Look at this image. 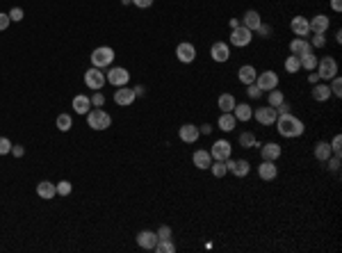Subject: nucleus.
Returning a JSON list of instances; mask_svg holds the SVG:
<instances>
[{"label":"nucleus","instance_id":"f257e3e1","mask_svg":"<svg viewBox=\"0 0 342 253\" xmlns=\"http://www.w3.org/2000/svg\"><path fill=\"white\" fill-rule=\"evenodd\" d=\"M276 130L281 137H288V139H294V137H301L304 135V121L301 119H297L292 112L290 114H283V117L276 119Z\"/></svg>","mask_w":342,"mask_h":253},{"label":"nucleus","instance_id":"f03ea898","mask_svg":"<svg viewBox=\"0 0 342 253\" xmlns=\"http://www.w3.org/2000/svg\"><path fill=\"white\" fill-rule=\"evenodd\" d=\"M87 126L91 130H107L112 126V117L105 110H89L87 112Z\"/></svg>","mask_w":342,"mask_h":253},{"label":"nucleus","instance_id":"7ed1b4c3","mask_svg":"<svg viewBox=\"0 0 342 253\" xmlns=\"http://www.w3.org/2000/svg\"><path fill=\"white\" fill-rule=\"evenodd\" d=\"M114 62V50L110 46H98V48L91 50V66L96 69H105Z\"/></svg>","mask_w":342,"mask_h":253},{"label":"nucleus","instance_id":"20e7f679","mask_svg":"<svg viewBox=\"0 0 342 253\" xmlns=\"http://www.w3.org/2000/svg\"><path fill=\"white\" fill-rule=\"evenodd\" d=\"M253 39V32L251 30H246L244 25H237L235 30H230V46H235V48H246Z\"/></svg>","mask_w":342,"mask_h":253},{"label":"nucleus","instance_id":"39448f33","mask_svg":"<svg viewBox=\"0 0 342 253\" xmlns=\"http://www.w3.org/2000/svg\"><path fill=\"white\" fill-rule=\"evenodd\" d=\"M105 73H103L101 69H96V66H91V69L85 71V85L89 87V89H94V92H98V89H103L105 87Z\"/></svg>","mask_w":342,"mask_h":253},{"label":"nucleus","instance_id":"423d86ee","mask_svg":"<svg viewBox=\"0 0 342 253\" xmlns=\"http://www.w3.org/2000/svg\"><path fill=\"white\" fill-rule=\"evenodd\" d=\"M226 169H228V173H233L235 178H246L249 171H251V164H249L244 157H237V160L228 157V160H226Z\"/></svg>","mask_w":342,"mask_h":253},{"label":"nucleus","instance_id":"0eeeda50","mask_svg":"<svg viewBox=\"0 0 342 253\" xmlns=\"http://www.w3.org/2000/svg\"><path fill=\"white\" fill-rule=\"evenodd\" d=\"M317 73H320L322 80H331V78L338 76V62L333 57H324L317 62Z\"/></svg>","mask_w":342,"mask_h":253},{"label":"nucleus","instance_id":"6e6552de","mask_svg":"<svg viewBox=\"0 0 342 253\" xmlns=\"http://www.w3.org/2000/svg\"><path fill=\"white\" fill-rule=\"evenodd\" d=\"M105 80L112 87H123V85H128L130 73H128V69H123V66H112L110 73H105Z\"/></svg>","mask_w":342,"mask_h":253},{"label":"nucleus","instance_id":"1a4fd4ad","mask_svg":"<svg viewBox=\"0 0 342 253\" xmlns=\"http://www.w3.org/2000/svg\"><path fill=\"white\" fill-rule=\"evenodd\" d=\"M256 85L260 87L262 92H272V89H276V87H278V76H276V71H262V73H258Z\"/></svg>","mask_w":342,"mask_h":253},{"label":"nucleus","instance_id":"9d476101","mask_svg":"<svg viewBox=\"0 0 342 253\" xmlns=\"http://www.w3.org/2000/svg\"><path fill=\"white\" fill-rule=\"evenodd\" d=\"M176 59L182 62V64H192L194 59H196V48H194L189 41H182L176 46Z\"/></svg>","mask_w":342,"mask_h":253},{"label":"nucleus","instance_id":"9b49d317","mask_svg":"<svg viewBox=\"0 0 342 253\" xmlns=\"http://www.w3.org/2000/svg\"><path fill=\"white\" fill-rule=\"evenodd\" d=\"M308 27L313 34H326L329 27H331V18L326 16V14H317V16L308 18Z\"/></svg>","mask_w":342,"mask_h":253},{"label":"nucleus","instance_id":"f8f14e48","mask_svg":"<svg viewBox=\"0 0 342 253\" xmlns=\"http://www.w3.org/2000/svg\"><path fill=\"white\" fill-rule=\"evenodd\" d=\"M210 57H212L214 62H219V64L228 62L230 59V46L226 41H214L212 46H210Z\"/></svg>","mask_w":342,"mask_h":253},{"label":"nucleus","instance_id":"ddd939ff","mask_svg":"<svg viewBox=\"0 0 342 253\" xmlns=\"http://www.w3.org/2000/svg\"><path fill=\"white\" fill-rule=\"evenodd\" d=\"M230 153H233V146H230L228 139H217L212 144V148H210V155H212V160H228Z\"/></svg>","mask_w":342,"mask_h":253},{"label":"nucleus","instance_id":"4468645a","mask_svg":"<svg viewBox=\"0 0 342 253\" xmlns=\"http://www.w3.org/2000/svg\"><path fill=\"white\" fill-rule=\"evenodd\" d=\"M137 101V96H135V92L130 89V87H117V92H114V103L117 105H121V108H128V105H133V103Z\"/></svg>","mask_w":342,"mask_h":253},{"label":"nucleus","instance_id":"2eb2a0df","mask_svg":"<svg viewBox=\"0 0 342 253\" xmlns=\"http://www.w3.org/2000/svg\"><path fill=\"white\" fill-rule=\"evenodd\" d=\"M253 117H256V121L260 126H274L276 124V119H278V114H276V110L274 108L265 105V108H258L256 112H253Z\"/></svg>","mask_w":342,"mask_h":253},{"label":"nucleus","instance_id":"dca6fc26","mask_svg":"<svg viewBox=\"0 0 342 253\" xmlns=\"http://www.w3.org/2000/svg\"><path fill=\"white\" fill-rule=\"evenodd\" d=\"M260 155H262V160L276 162L278 157L283 155V148H281V144H276V141H267V144H260Z\"/></svg>","mask_w":342,"mask_h":253},{"label":"nucleus","instance_id":"f3484780","mask_svg":"<svg viewBox=\"0 0 342 253\" xmlns=\"http://www.w3.org/2000/svg\"><path fill=\"white\" fill-rule=\"evenodd\" d=\"M178 137H180L185 144H194V141H198V137H201V130L194 124H182L180 128H178Z\"/></svg>","mask_w":342,"mask_h":253},{"label":"nucleus","instance_id":"a211bd4d","mask_svg":"<svg viewBox=\"0 0 342 253\" xmlns=\"http://www.w3.org/2000/svg\"><path fill=\"white\" fill-rule=\"evenodd\" d=\"M258 176H260L262 180H274V178L278 176V167H276V162L262 160L260 164H258Z\"/></svg>","mask_w":342,"mask_h":253},{"label":"nucleus","instance_id":"6ab92c4d","mask_svg":"<svg viewBox=\"0 0 342 253\" xmlns=\"http://www.w3.org/2000/svg\"><path fill=\"white\" fill-rule=\"evenodd\" d=\"M137 244L142 249H146V251H153L155 244H158V233H153V231H142V233H137Z\"/></svg>","mask_w":342,"mask_h":253},{"label":"nucleus","instance_id":"aec40b11","mask_svg":"<svg viewBox=\"0 0 342 253\" xmlns=\"http://www.w3.org/2000/svg\"><path fill=\"white\" fill-rule=\"evenodd\" d=\"M256 78H258L256 66L244 64V66H240V69H237V80H240L242 85H253V82H256Z\"/></svg>","mask_w":342,"mask_h":253},{"label":"nucleus","instance_id":"412c9836","mask_svg":"<svg viewBox=\"0 0 342 253\" xmlns=\"http://www.w3.org/2000/svg\"><path fill=\"white\" fill-rule=\"evenodd\" d=\"M308 50H313V46H310V41L306 37H297L290 41V55H297V57H301L304 53H308Z\"/></svg>","mask_w":342,"mask_h":253},{"label":"nucleus","instance_id":"4be33fe9","mask_svg":"<svg viewBox=\"0 0 342 253\" xmlns=\"http://www.w3.org/2000/svg\"><path fill=\"white\" fill-rule=\"evenodd\" d=\"M192 162L196 169H210V164H212V155H210V151H203V148H198V151H194L192 155Z\"/></svg>","mask_w":342,"mask_h":253},{"label":"nucleus","instance_id":"5701e85b","mask_svg":"<svg viewBox=\"0 0 342 253\" xmlns=\"http://www.w3.org/2000/svg\"><path fill=\"white\" fill-rule=\"evenodd\" d=\"M73 112L75 114H82V117H87V112L91 110V98L85 96V94H78V96H73Z\"/></svg>","mask_w":342,"mask_h":253},{"label":"nucleus","instance_id":"b1692460","mask_svg":"<svg viewBox=\"0 0 342 253\" xmlns=\"http://www.w3.org/2000/svg\"><path fill=\"white\" fill-rule=\"evenodd\" d=\"M290 27H292V32L297 37H308L310 34V27H308V18L306 16H294L290 21Z\"/></svg>","mask_w":342,"mask_h":253},{"label":"nucleus","instance_id":"393cba45","mask_svg":"<svg viewBox=\"0 0 342 253\" xmlns=\"http://www.w3.org/2000/svg\"><path fill=\"white\" fill-rule=\"evenodd\" d=\"M237 126V119L233 117V112H221L219 119H217V128L224 130V132H233Z\"/></svg>","mask_w":342,"mask_h":253},{"label":"nucleus","instance_id":"a878e982","mask_svg":"<svg viewBox=\"0 0 342 253\" xmlns=\"http://www.w3.org/2000/svg\"><path fill=\"white\" fill-rule=\"evenodd\" d=\"M233 117H235L237 121H242V124H246V121L253 119V108L249 103H237L235 110H233Z\"/></svg>","mask_w":342,"mask_h":253},{"label":"nucleus","instance_id":"bb28decb","mask_svg":"<svg viewBox=\"0 0 342 253\" xmlns=\"http://www.w3.org/2000/svg\"><path fill=\"white\" fill-rule=\"evenodd\" d=\"M260 23H262V18L256 9H249L244 16H242V25H244L246 30H251V32H256L258 27H260Z\"/></svg>","mask_w":342,"mask_h":253},{"label":"nucleus","instance_id":"cd10ccee","mask_svg":"<svg viewBox=\"0 0 342 253\" xmlns=\"http://www.w3.org/2000/svg\"><path fill=\"white\" fill-rule=\"evenodd\" d=\"M55 194H57V189H55V183H50V180H41V183L37 185V196L43 201H50L55 199Z\"/></svg>","mask_w":342,"mask_h":253},{"label":"nucleus","instance_id":"c85d7f7f","mask_svg":"<svg viewBox=\"0 0 342 253\" xmlns=\"http://www.w3.org/2000/svg\"><path fill=\"white\" fill-rule=\"evenodd\" d=\"M310 96L315 98L317 103H324L331 98V89H329V85H322V82H317V85H313V92H310Z\"/></svg>","mask_w":342,"mask_h":253},{"label":"nucleus","instance_id":"c756f323","mask_svg":"<svg viewBox=\"0 0 342 253\" xmlns=\"http://www.w3.org/2000/svg\"><path fill=\"white\" fill-rule=\"evenodd\" d=\"M313 153H315V157L320 162H326L329 157L333 155V151H331V144L329 141H317L315 144V148H313Z\"/></svg>","mask_w":342,"mask_h":253},{"label":"nucleus","instance_id":"7c9ffc66","mask_svg":"<svg viewBox=\"0 0 342 253\" xmlns=\"http://www.w3.org/2000/svg\"><path fill=\"white\" fill-rule=\"evenodd\" d=\"M235 105H237V101L233 94H221V96L217 98V108H219L221 112H233Z\"/></svg>","mask_w":342,"mask_h":253},{"label":"nucleus","instance_id":"2f4dec72","mask_svg":"<svg viewBox=\"0 0 342 253\" xmlns=\"http://www.w3.org/2000/svg\"><path fill=\"white\" fill-rule=\"evenodd\" d=\"M299 62H301V69H306V71H315L317 69V62H320V59H317V55L313 53V50H308V53H304L299 57Z\"/></svg>","mask_w":342,"mask_h":253},{"label":"nucleus","instance_id":"473e14b6","mask_svg":"<svg viewBox=\"0 0 342 253\" xmlns=\"http://www.w3.org/2000/svg\"><path fill=\"white\" fill-rule=\"evenodd\" d=\"M240 146L242 148H260V141H258V137L253 135V132H249V130H246V132H242L240 135Z\"/></svg>","mask_w":342,"mask_h":253},{"label":"nucleus","instance_id":"72a5a7b5","mask_svg":"<svg viewBox=\"0 0 342 253\" xmlns=\"http://www.w3.org/2000/svg\"><path fill=\"white\" fill-rule=\"evenodd\" d=\"M55 126H57V130L66 132V130L73 128V119H71V114H57V119H55Z\"/></svg>","mask_w":342,"mask_h":253},{"label":"nucleus","instance_id":"f704fd0d","mask_svg":"<svg viewBox=\"0 0 342 253\" xmlns=\"http://www.w3.org/2000/svg\"><path fill=\"white\" fill-rule=\"evenodd\" d=\"M210 171H212L214 178H224L226 173H228V169H226V160H212V164H210Z\"/></svg>","mask_w":342,"mask_h":253},{"label":"nucleus","instance_id":"c9c22d12","mask_svg":"<svg viewBox=\"0 0 342 253\" xmlns=\"http://www.w3.org/2000/svg\"><path fill=\"white\" fill-rule=\"evenodd\" d=\"M153 251H158V253H173V251H176V244L171 242V240H158V244H155Z\"/></svg>","mask_w":342,"mask_h":253},{"label":"nucleus","instance_id":"e433bc0d","mask_svg":"<svg viewBox=\"0 0 342 253\" xmlns=\"http://www.w3.org/2000/svg\"><path fill=\"white\" fill-rule=\"evenodd\" d=\"M267 101H269V108H278V105L285 101V96H283V92H278V87H276V89H272V92H269Z\"/></svg>","mask_w":342,"mask_h":253},{"label":"nucleus","instance_id":"4c0bfd02","mask_svg":"<svg viewBox=\"0 0 342 253\" xmlns=\"http://www.w3.org/2000/svg\"><path fill=\"white\" fill-rule=\"evenodd\" d=\"M285 71H288V73H297V71L301 69V62H299V57H297V55H290L288 59H285Z\"/></svg>","mask_w":342,"mask_h":253},{"label":"nucleus","instance_id":"58836bf2","mask_svg":"<svg viewBox=\"0 0 342 253\" xmlns=\"http://www.w3.org/2000/svg\"><path fill=\"white\" fill-rule=\"evenodd\" d=\"M55 189H57V196H69L71 189H73V185H71L69 180H59V183L55 185Z\"/></svg>","mask_w":342,"mask_h":253},{"label":"nucleus","instance_id":"ea45409f","mask_svg":"<svg viewBox=\"0 0 342 253\" xmlns=\"http://www.w3.org/2000/svg\"><path fill=\"white\" fill-rule=\"evenodd\" d=\"M331 96H336V98H340L342 96V80H340V76H336V78H331Z\"/></svg>","mask_w":342,"mask_h":253},{"label":"nucleus","instance_id":"a19ab883","mask_svg":"<svg viewBox=\"0 0 342 253\" xmlns=\"http://www.w3.org/2000/svg\"><path fill=\"white\" fill-rule=\"evenodd\" d=\"M246 96L251 98V101H258V98L262 96V89L256 85V82H253V85H246Z\"/></svg>","mask_w":342,"mask_h":253},{"label":"nucleus","instance_id":"79ce46f5","mask_svg":"<svg viewBox=\"0 0 342 253\" xmlns=\"http://www.w3.org/2000/svg\"><path fill=\"white\" fill-rule=\"evenodd\" d=\"M310 46H313V48H324L326 37L324 34H313V37H310Z\"/></svg>","mask_w":342,"mask_h":253},{"label":"nucleus","instance_id":"37998d69","mask_svg":"<svg viewBox=\"0 0 342 253\" xmlns=\"http://www.w3.org/2000/svg\"><path fill=\"white\" fill-rule=\"evenodd\" d=\"M331 151H333V155H340L342 153V137L340 135H336L331 139Z\"/></svg>","mask_w":342,"mask_h":253},{"label":"nucleus","instance_id":"c03bdc74","mask_svg":"<svg viewBox=\"0 0 342 253\" xmlns=\"http://www.w3.org/2000/svg\"><path fill=\"white\" fill-rule=\"evenodd\" d=\"M11 141L7 139V137H0V155H7V153H11Z\"/></svg>","mask_w":342,"mask_h":253},{"label":"nucleus","instance_id":"a18cd8bd","mask_svg":"<svg viewBox=\"0 0 342 253\" xmlns=\"http://www.w3.org/2000/svg\"><path fill=\"white\" fill-rule=\"evenodd\" d=\"M253 34H258V37H262V39H267L269 34H272V27L265 25V23H260V27H258V30H256Z\"/></svg>","mask_w":342,"mask_h":253},{"label":"nucleus","instance_id":"49530a36","mask_svg":"<svg viewBox=\"0 0 342 253\" xmlns=\"http://www.w3.org/2000/svg\"><path fill=\"white\" fill-rule=\"evenodd\" d=\"M326 162H329V169H331V171H340V155H331Z\"/></svg>","mask_w":342,"mask_h":253},{"label":"nucleus","instance_id":"de8ad7c7","mask_svg":"<svg viewBox=\"0 0 342 253\" xmlns=\"http://www.w3.org/2000/svg\"><path fill=\"white\" fill-rule=\"evenodd\" d=\"M274 110H276V114H278V117H283V114H290V110H292V105H290L288 101H283V103H281V105H278V108H274Z\"/></svg>","mask_w":342,"mask_h":253},{"label":"nucleus","instance_id":"09e8293b","mask_svg":"<svg viewBox=\"0 0 342 253\" xmlns=\"http://www.w3.org/2000/svg\"><path fill=\"white\" fill-rule=\"evenodd\" d=\"M103 103H105V96H103L101 92H96L94 96H91V105H94V108H101Z\"/></svg>","mask_w":342,"mask_h":253},{"label":"nucleus","instance_id":"8fccbe9b","mask_svg":"<svg viewBox=\"0 0 342 253\" xmlns=\"http://www.w3.org/2000/svg\"><path fill=\"white\" fill-rule=\"evenodd\" d=\"M9 18H11V21H23V9H21V7H14V9H11L9 11Z\"/></svg>","mask_w":342,"mask_h":253},{"label":"nucleus","instance_id":"3c124183","mask_svg":"<svg viewBox=\"0 0 342 253\" xmlns=\"http://www.w3.org/2000/svg\"><path fill=\"white\" fill-rule=\"evenodd\" d=\"M9 23H11L9 14H2V11H0V32H2V30H7V27H9Z\"/></svg>","mask_w":342,"mask_h":253},{"label":"nucleus","instance_id":"603ef678","mask_svg":"<svg viewBox=\"0 0 342 253\" xmlns=\"http://www.w3.org/2000/svg\"><path fill=\"white\" fill-rule=\"evenodd\" d=\"M158 240H171V226H162L158 231Z\"/></svg>","mask_w":342,"mask_h":253},{"label":"nucleus","instance_id":"864d4df0","mask_svg":"<svg viewBox=\"0 0 342 253\" xmlns=\"http://www.w3.org/2000/svg\"><path fill=\"white\" fill-rule=\"evenodd\" d=\"M135 7H139V9H149L151 5H153V0H130Z\"/></svg>","mask_w":342,"mask_h":253},{"label":"nucleus","instance_id":"5fc2aeb1","mask_svg":"<svg viewBox=\"0 0 342 253\" xmlns=\"http://www.w3.org/2000/svg\"><path fill=\"white\" fill-rule=\"evenodd\" d=\"M11 155H14V157H23V155H25V148H23V146H11Z\"/></svg>","mask_w":342,"mask_h":253},{"label":"nucleus","instance_id":"6e6d98bb","mask_svg":"<svg viewBox=\"0 0 342 253\" xmlns=\"http://www.w3.org/2000/svg\"><path fill=\"white\" fill-rule=\"evenodd\" d=\"M308 80H310V85H317L322 78H320V73H317V71H308Z\"/></svg>","mask_w":342,"mask_h":253},{"label":"nucleus","instance_id":"4d7b16f0","mask_svg":"<svg viewBox=\"0 0 342 253\" xmlns=\"http://www.w3.org/2000/svg\"><path fill=\"white\" fill-rule=\"evenodd\" d=\"M133 92H135V96H137V98H142V96H146V87L144 85H137V87H133Z\"/></svg>","mask_w":342,"mask_h":253},{"label":"nucleus","instance_id":"13d9d810","mask_svg":"<svg viewBox=\"0 0 342 253\" xmlns=\"http://www.w3.org/2000/svg\"><path fill=\"white\" fill-rule=\"evenodd\" d=\"M198 130H201V135H210V132H212V126H210V124H203Z\"/></svg>","mask_w":342,"mask_h":253},{"label":"nucleus","instance_id":"bf43d9fd","mask_svg":"<svg viewBox=\"0 0 342 253\" xmlns=\"http://www.w3.org/2000/svg\"><path fill=\"white\" fill-rule=\"evenodd\" d=\"M333 11H342V0H331Z\"/></svg>","mask_w":342,"mask_h":253},{"label":"nucleus","instance_id":"052dcab7","mask_svg":"<svg viewBox=\"0 0 342 253\" xmlns=\"http://www.w3.org/2000/svg\"><path fill=\"white\" fill-rule=\"evenodd\" d=\"M237 25H242V21H240V18H230V30H235Z\"/></svg>","mask_w":342,"mask_h":253},{"label":"nucleus","instance_id":"680f3d73","mask_svg":"<svg viewBox=\"0 0 342 253\" xmlns=\"http://www.w3.org/2000/svg\"><path fill=\"white\" fill-rule=\"evenodd\" d=\"M336 41L342 43V30H338V32H336Z\"/></svg>","mask_w":342,"mask_h":253}]
</instances>
